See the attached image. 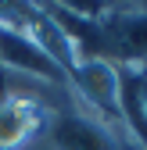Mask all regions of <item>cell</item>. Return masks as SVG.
Segmentation results:
<instances>
[{
	"label": "cell",
	"instance_id": "cell-1",
	"mask_svg": "<svg viewBox=\"0 0 147 150\" xmlns=\"http://www.w3.org/2000/svg\"><path fill=\"white\" fill-rule=\"evenodd\" d=\"M97 57L118 68H147V4L104 7L97 18Z\"/></svg>",
	"mask_w": 147,
	"mask_h": 150
},
{
	"label": "cell",
	"instance_id": "cell-2",
	"mask_svg": "<svg viewBox=\"0 0 147 150\" xmlns=\"http://www.w3.org/2000/svg\"><path fill=\"white\" fill-rule=\"evenodd\" d=\"M40 139L50 150H122L118 129L108 118L93 115V111H79V107L50 111Z\"/></svg>",
	"mask_w": 147,
	"mask_h": 150
},
{
	"label": "cell",
	"instance_id": "cell-3",
	"mask_svg": "<svg viewBox=\"0 0 147 150\" xmlns=\"http://www.w3.org/2000/svg\"><path fill=\"white\" fill-rule=\"evenodd\" d=\"M50 111L58 107H50L40 93L7 89L0 97V150H25L32 139H40Z\"/></svg>",
	"mask_w": 147,
	"mask_h": 150
},
{
	"label": "cell",
	"instance_id": "cell-4",
	"mask_svg": "<svg viewBox=\"0 0 147 150\" xmlns=\"http://www.w3.org/2000/svg\"><path fill=\"white\" fill-rule=\"evenodd\" d=\"M72 75V89L83 104H90V111L101 118H118L122 122V71L118 64L104 61V57H86L76 68L68 71Z\"/></svg>",
	"mask_w": 147,
	"mask_h": 150
},
{
	"label": "cell",
	"instance_id": "cell-5",
	"mask_svg": "<svg viewBox=\"0 0 147 150\" xmlns=\"http://www.w3.org/2000/svg\"><path fill=\"white\" fill-rule=\"evenodd\" d=\"M4 93H7V71L0 68V97H4Z\"/></svg>",
	"mask_w": 147,
	"mask_h": 150
}]
</instances>
